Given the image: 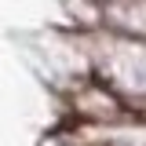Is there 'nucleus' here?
Wrapping results in <instances>:
<instances>
[{
	"mask_svg": "<svg viewBox=\"0 0 146 146\" xmlns=\"http://www.w3.org/2000/svg\"><path fill=\"white\" fill-rule=\"evenodd\" d=\"M80 48L91 77L102 80L128 113L146 117V40L91 26L80 33Z\"/></svg>",
	"mask_w": 146,
	"mask_h": 146,
	"instance_id": "nucleus-1",
	"label": "nucleus"
}]
</instances>
